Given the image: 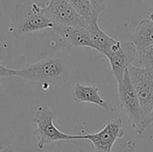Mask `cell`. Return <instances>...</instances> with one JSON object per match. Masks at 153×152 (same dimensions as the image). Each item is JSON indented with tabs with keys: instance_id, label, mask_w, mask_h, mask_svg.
Here are the masks:
<instances>
[{
	"instance_id": "cell-17",
	"label": "cell",
	"mask_w": 153,
	"mask_h": 152,
	"mask_svg": "<svg viewBox=\"0 0 153 152\" xmlns=\"http://www.w3.org/2000/svg\"><path fill=\"white\" fill-rule=\"evenodd\" d=\"M49 2H50V0H32V3L39 4V6H41L43 8H45L48 5Z\"/></svg>"
},
{
	"instance_id": "cell-14",
	"label": "cell",
	"mask_w": 153,
	"mask_h": 152,
	"mask_svg": "<svg viewBox=\"0 0 153 152\" xmlns=\"http://www.w3.org/2000/svg\"><path fill=\"white\" fill-rule=\"evenodd\" d=\"M138 63L143 68L153 69V44L137 51Z\"/></svg>"
},
{
	"instance_id": "cell-18",
	"label": "cell",
	"mask_w": 153,
	"mask_h": 152,
	"mask_svg": "<svg viewBox=\"0 0 153 152\" xmlns=\"http://www.w3.org/2000/svg\"><path fill=\"white\" fill-rule=\"evenodd\" d=\"M0 152H14V149L12 146H7L5 148H3L2 150H0Z\"/></svg>"
},
{
	"instance_id": "cell-3",
	"label": "cell",
	"mask_w": 153,
	"mask_h": 152,
	"mask_svg": "<svg viewBox=\"0 0 153 152\" xmlns=\"http://www.w3.org/2000/svg\"><path fill=\"white\" fill-rule=\"evenodd\" d=\"M55 113L47 106H40L34 113L32 123L36 127V134L39 136L38 149L44 151L47 145L59 141L82 140V135H70L58 130L54 122Z\"/></svg>"
},
{
	"instance_id": "cell-12",
	"label": "cell",
	"mask_w": 153,
	"mask_h": 152,
	"mask_svg": "<svg viewBox=\"0 0 153 152\" xmlns=\"http://www.w3.org/2000/svg\"><path fill=\"white\" fill-rule=\"evenodd\" d=\"M132 42L137 51L153 44V20L147 17L139 22L133 32Z\"/></svg>"
},
{
	"instance_id": "cell-13",
	"label": "cell",
	"mask_w": 153,
	"mask_h": 152,
	"mask_svg": "<svg viewBox=\"0 0 153 152\" xmlns=\"http://www.w3.org/2000/svg\"><path fill=\"white\" fill-rule=\"evenodd\" d=\"M74 10L85 20L87 25L92 20H97L92 16L91 6L89 0H67Z\"/></svg>"
},
{
	"instance_id": "cell-1",
	"label": "cell",
	"mask_w": 153,
	"mask_h": 152,
	"mask_svg": "<svg viewBox=\"0 0 153 152\" xmlns=\"http://www.w3.org/2000/svg\"><path fill=\"white\" fill-rule=\"evenodd\" d=\"M73 66L74 57L71 55L54 54L22 69L15 70V76L44 84L64 83Z\"/></svg>"
},
{
	"instance_id": "cell-9",
	"label": "cell",
	"mask_w": 153,
	"mask_h": 152,
	"mask_svg": "<svg viewBox=\"0 0 153 152\" xmlns=\"http://www.w3.org/2000/svg\"><path fill=\"white\" fill-rule=\"evenodd\" d=\"M53 30L65 42L77 47H87L92 48L87 27L82 26H55Z\"/></svg>"
},
{
	"instance_id": "cell-8",
	"label": "cell",
	"mask_w": 153,
	"mask_h": 152,
	"mask_svg": "<svg viewBox=\"0 0 153 152\" xmlns=\"http://www.w3.org/2000/svg\"><path fill=\"white\" fill-rule=\"evenodd\" d=\"M54 23L47 17L44 8L39 4L32 3L30 11L23 17L22 22L15 28L17 33H30L43 30H53Z\"/></svg>"
},
{
	"instance_id": "cell-11",
	"label": "cell",
	"mask_w": 153,
	"mask_h": 152,
	"mask_svg": "<svg viewBox=\"0 0 153 152\" xmlns=\"http://www.w3.org/2000/svg\"><path fill=\"white\" fill-rule=\"evenodd\" d=\"M87 30L91 40L92 49L97 50L105 56L117 40L103 31L99 24V20L90 22L87 25Z\"/></svg>"
},
{
	"instance_id": "cell-2",
	"label": "cell",
	"mask_w": 153,
	"mask_h": 152,
	"mask_svg": "<svg viewBox=\"0 0 153 152\" xmlns=\"http://www.w3.org/2000/svg\"><path fill=\"white\" fill-rule=\"evenodd\" d=\"M128 73L131 83L138 96L142 110V125L139 134L149 126L153 107V69L130 65Z\"/></svg>"
},
{
	"instance_id": "cell-15",
	"label": "cell",
	"mask_w": 153,
	"mask_h": 152,
	"mask_svg": "<svg viewBox=\"0 0 153 152\" xmlns=\"http://www.w3.org/2000/svg\"><path fill=\"white\" fill-rule=\"evenodd\" d=\"M89 1H90L91 6L93 18L99 20L100 15L105 6V0H89Z\"/></svg>"
},
{
	"instance_id": "cell-7",
	"label": "cell",
	"mask_w": 153,
	"mask_h": 152,
	"mask_svg": "<svg viewBox=\"0 0 153 152\" xmlns=\"http://www.w3.org/2000/svg\"><path fill=\"white\" fill-rule=\"evenodd\" d=\"M44 13L55 26L87 27L85 20L67 0H50L48 5L44 8Z\"/></svg>"
},
{
	"instance_id": "cell-19",
	"label": "cell",
	"mask_w": 153,
	"mask_h": 152,
	"mask_svg": "<svg viewBox=\"0 0 153 152\" xmlns=\"http://www.w3.org/2000/svg\"><path fill=\"white\" fill-rule=\"evenodd\" d=\"M152 124H153V107H152V113H151V116H150V120H149V125H151Z\"/></svg>"
},
{
	"instance_id": "cell-5",
	"label": "cell",
	"mask_w": 153,
	"mask_h": 152,
	"mask_svg": "<svg viewBox=\"0 0 153 152\" xmlns=\"http://www.w3.org/2000/svg\"><path fill=\"white\" fill-rule=\"evenodd\" d=\"M137 54V48L132 41H119L111 47L110 50L105 56L108 59L111 71L117 82H122L125 73L132 65Z\"/></svg>"
},
{
	"instance_id": "cell-20",
	"label": "cell",
	"mask_w": 153,
	"mask_h": 152,
	"mask_svg": "<svg viewBox=\"0 0 153 152\" xmlns=\"http://www.w3.org/2000/svg\"><path fill=\"white\" fill-rule=\"evenodd\" d=\"M149 19H151V20H153V7L152 9L151 10V12H150V13H149V15L147 16Z\"/></svg>"
},
{
	"instance_id": "cell-4",
	"label": "cell",
	"mask_w": 153,
	"mask_h": 152,
	"mask_svg": "<svg viewBox=\"0 0 153 152\" xmlns=\"http://www.w3.org/2000/svg\"><path fill=\"white\" fill-rule=\"evenodd\" d=\"M118 99L121 110L129 117L133 130L139 134L142 125V110L138 96L131 83L128 70L118 83Z\"/></svg>"
},
{
	"instance_id": "cell-6",
	"label": "cell",
	"mask_w": 153,
	"mask_h": 152,
	"mask_svg": "<svg viewBox=\"0 0 153 152\" xmlns=\"http://www.w3.org/2000/svg\"><path fill=\"white\" fill-rule=\"evenodd\" d=\"M123 125L121 118L110 119L100 132L82 135V140L90 141L96 152H112L115 142L125 134Z\"/></svg>"
},
{
	"instance_id": "cell-10",
	"label": "cell",
	"mask_w": 153,
	"mask_h": 152,
	"mask_svg": "<svg viewBox=\"0 0 153 152\" xmlns=\"http://www.w3.org/2000/svg\"><path fill=\"white\" fill-rule=\"evenodd\" d=\"M100 90L97 85H85L76 82L73 87V99L76 103H91L106 110H112L111 106L100 96Z\"/></svg>"
},
{
	"instance_id": "cell-16",
	"label": "cell",
	"mask_w": 153,
	"mask_h": 152,
	"mask_svg": "<svg viewBox=\"0 0 153 152\" xmlns=\"http://www.w3.org/2000/svg\"><path fill=\"white\" fill-rule=\"evenodd\" d=\"M12 76H15V70L0 64V78H9Z\"/></svg>"
}]
</instances>
